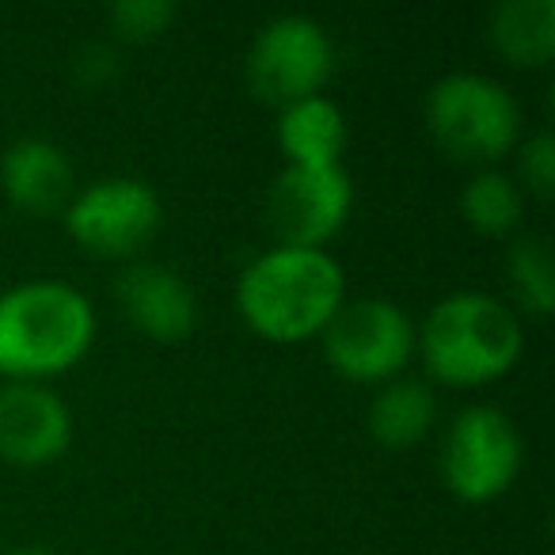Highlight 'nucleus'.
<instances>
[{
    "label": "nucleus",
    "instance_id": "obj_1",
    "mask_svg": "<svg viewBox=\"0 0 555 555\" xmlns=\"http://www.w3.org/2000/svg\"><path fill=\"white\" fill-rule=\"evenodd\" d=\"M347 270L332 247H267L236 278V317L262 343L301 347L324 335L347 301Z\"/></svg>",
    "mask_w": 555,
    "mask_h": 555
},
{
    "label": "nucleus",
    "instance_id": "obj_2",
    "mask_svg": "<svg viewBox=\"0 0 555 555\" xmlns=\"http://www.w3.org/2000/svg\"><path fill=\"white\" fill-rule=\"evenodd\" d=\"M100 317L85 289L62 278H31L0 289V377L54 385L95 347Z\"/></svg>",
    "mask_w": 555,
    "mask_h": 555
},
{
    "label": "nucleus",
    "instance_id": "obj_3",
    "mask_svg": "<svg viewBox=\"0 0 555 555\" xmlns=\"http://www.w3.org/2000/svg\"><path fill=\"white\" fill-rule=\"evenodd\" d=\"M415 358L426 385L491 388L525 358L521 317L487 289H456L415 324Z\"/></svg>",
    "mask_w": 555,
    "mask_h": 555
},
{
    "label": "nucleus",
    "instance_id": "obj_4",
    "mask_svg": "<svg viewBox=\"0 0 555 555\" xmlns=\"http://www.w3.org/2000/svg\"><path fill=\"white\" fill-rule=\"evenodd\" d=\"M430 141L456 164L483 171L517 153L525 115L517 95L487 73L456 69L430 85L423 103Z\"/></svg>",
    "mask_w": 555,
    "mask_h": 555
},
{
    "label": "nucleus",
    "instance_id": "obj_5",
    "mask_svg": "<svg viewBox=\"0 0 555 555\" xmlns=\"http://www.w3.org/2000/svg\"><path fill=\"white\" fill-rule=\"evenodd\" d=\"M525 468V438L494 403H468L441 434L438 472L446 491L464 506H491Z\"/></svg>",
    "mask_w": 555,
    "mask_h": 555
},
{
    "label": "nucleus",
    "instance_id": "obj_6",
    "mask_svg": "<svg viewBox=\"0 0 555 555\" xmlns=\"http://www.w3.org/2000/svg\"><path fill=\"white\" fill-rule=\"evenodd\" d=\"M317 343L335 377L380 388L408 377L415 362V320L392 297H347Z\"/></svg>",
    "mask_w": 555,
    "mask_h": 555
},
{
    "label": "nucleus",
    "instance_id": "obj_7",
    "mask_svg": "<svg viewBox=\"0 0 555 555\" xmlns=\"http://www.w3.org/2000/svg\"><path fill=\"white\" fill-rule=\"evenodd\" d=\"M335 77V42L312 16H274L251 35L244 57V80L251 95L282 111L309 95H324Z\"/></svg>",
    "mask_w": 555,
    "mask_h": 555
},
{
    "label": "nucleus",
    "instance_id": "obj_8",
    "mask_svg": "<svg viewBox=\"0 0 555 555\" xmlns=\"http://www.w3.org/2000/svg\"><path fill=\"white\" fill-rule=\"evenodd\" d=\"M62 224L80 251L95 259L133 262L164 224V202L153 183L138 176H103L77 186Z\"/></svg>",
    "mask_w": 555,
    "mask_h": 555
},
{
    "label": "nucleus",
    "instance_id": "obj_9",
    "mask_svg": "<svg viewBox=\"0 0 555 555\" xmlns=\"http://www.w3.org/2000/svg\"><path fill=\"white\" fill-rule=\"evenodd\" d=\"M354 214V179L343 168H282L267 191V224L282 247H327Z\"/></svg>",
    "mask_w": 555,
    "mask_h": 555
},
{
    "label": "nucleus",
    "instance_id": "obj_10",
    "mask_svg": "<svg viewBox=\"0 0 555 555\" xmlns=\"http://www.w3.org/2000/svg\"><path fill=\"white\" fill-rule=\"evenodd\" d=\"M77 418L54 385H0V461L9 468H50L73 446Z\"/></svg>",
    "mask_w": 555,
    "mask_h": 555
},
{
    "label": "nucleus",
    "instance_id": "obj_11",
    "mask_svg": "<svg viewBox=\"0 0 555 555\" xmlns=\"http://www.w3.org/2000/svg\"><path fill=\"white\" fill-rule=\"evenodd\" d=\"M115 301L122 317L153 343H183L198 327V294L179 270L164 262L133 259L115 282Z\"/></svg>",
    "mask_w": 555,
    "mask_h": 555
},
{
    "label": "nucleus",
    "instance_id": "obj_12",
    "mask_svg": "<svg viewBox=\"0 0 555 555\" xmlns=\"http://www.w3.org/2000/svg\"><path fill=\"white\" fill-rule=\"evenodd\" d=\"M0 194L27 217H62L77 194V171L57 141L20 138L0 153Z\"/></svg>",
    "mask_w": 555,
    "mask_h": 555
},
{
    "label": "nucleus",
    "instance_id": "obj_13",
    "mask_svg": "<svg viewBox=\"0 0 555 555\" xmlns=\"http://www.w3.org/2000/svg\"><path fill=\"white\" fill-rule=\"evenodd\" d=\"M274 141L286 168H339L350 141L347 111L327 92L297 100L278 111Z\"/></svg>",
    "mask_w": 555,
    "mask_h": 555
},
{
    "label": "nucleus",
    "instance_id": "obj_14",
    "mask_svg": "<svg viewBox=\"0 0 555 555\" xmlns=\"http://www.w3.org/2000/svg\"><path fill=\"white\" fill-rule=\"evenodd\" d=\"M438 423V396L423 377H396L373 392L365 430L380 449H415Z\"/></svg>",
    "mask_w": 555,
    "mask_h": 555
},
{
    "label": "nucleus",
    "instance_id": "obj_15",
    "mask_svg": "<svg viewBox=\"0 0 555 555\" xmlns=\"http://www.w3.org/2000/svg\"><path fill=\"white\" fill-rule=\"evenodd\" d=\"M487 42L514 69H547L555 57V0H502L487 16Z\"/></svg>",
    "mask_w": 555,
    "mask_h": 555
},
{
    "label": "nucleus",
    "instance_id": "obj_16",
    "mask_svg": "<svg viewBox=\"0 0 555 555\" xmlns=\"http://www.w3.org/2000/svg\"><path fill=\"white\" fill-rule=\"evenodd\" d=\"M456 209H461L464 224L476 236L509 240L525 221V191L506 171L483 168V171H472V179L461 186Z\"/></svg>",
    "mask_w": 555,
    "mask_h": 555
},
{
    "label": "nucleus",
    "instance_id": "obj_17",
    "mask_svg": "<svg viewBox=\"0 0 555 555\" xmlns=\"http://www.w3.org/2000/svg\"><path fill=\"white\" fill-rule=\"evenodd\" d=\"M506 286L517 317H552L555 312V262L544 236H517L506 251Z\"/></svg>",
    "mask_w": 555,
    "mask_h": 555
},
{
    "label": "nucleus",
    "instance_id": "obj_18",
    "mask_svg": "<svg viewBox=\"0 0 555 555\" xmlns=\"http://www.w3.org/2000/svg\"><path fill=\"white\" fill-rule=\"evenodd\" d=\"M179 9L171 0H118L111 4V31L126 42H156L171 31Z\"/></svg>",
    "mask_w": 555,
    "mask_h": 555
},
{
    "label": "nucleus",
    "instance_id": "obj_19",
    "mask_svg": "<svg viewBox=\"0 0 555 555\" xmlns=\"http://www.w3.org/2000/svg\"><path fill=\"white\" fill-rule=\"evenodd\" d=\"M517 186L532 198L547 202L555 191V138L547 130L525 133L517 145Z\"/></svg>",
    "mask_w": 555,
    "mask_h": 555
},
{
    "label": "nucleus",
    "instance_id": "obj_20",
    "mask_svg": "<svg viewBox=\"0 0 555 555\" xmlns=\"http://www.w3.org/2000/svg\"><path fill=\"white\" fill-rule=\"evenodd\" d=\"M9 555H62L54 547H42V544H24V547H12Z\"/></svg>",
    "mask_w": 555,
    "mask_h": 555
}]
</instances>
